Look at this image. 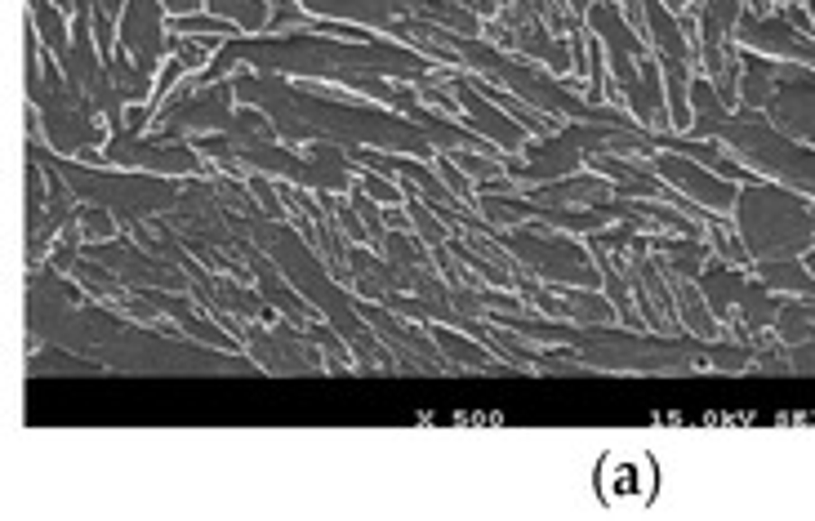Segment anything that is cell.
<instances>
[{"mask_svg": "<svg viewBox=\"0 0 815 521\" xmlns=\"http://www.w3.org/2000/svg\"><path fill=\"white\" fill-rule=\"evenodd\" d=\"M32 27H36V36H41V41H50V45H54V54H59V59L72 50V32H68V23H63V14H59L54 5L32 0Z\"/></svg>", "mask_w": 815, "mask_h": 521, "instance_id": "obj_1", "label": "cell"}, {"mask_svg": "<svg viewBox=\"0 0 815 521\" xmlns=\"http://www.w3.org/2000/svg\"><path fill=\"white\" fill-rule=\"evenodd\" d=\"M169 45H174V59L183 68H201L210 59V45H201V41H169Z\"/></svg>", "mask_w": 815, "mask_h": 521, "instance_id": "obj_2", "label": "cell"}, {"mask_svg": "<svg viewBox=\"0 0 815 521\" xmlns=\"http://www.w3.org/2000/svg\"><path fill=\"white\" fill-rule=\"evenodd\" d=\"M442 174H445V183H450L459 197H468V183H463V174H459V169H450V160H442Z\"/></svg>", "mask_w": 815, "mask_h": 521, "instance_id": "obj_3", "label": "cell"}, {"mask_svg": "<svg viewBox=\"0 0 815 521\" xmlns=\"http://www.w3.org/2000/svg\"><path fill=\"white\" fill-rule=\"evenodd\" d=\"M366 187H371L374 197H383V201H397V192H392V187H383V183H379L374 174H366Z\"/></svg>", "mask_w": 815, "mask_h": 521, "instance_id": "obj_4", "label": "cell"}]
</instances>
